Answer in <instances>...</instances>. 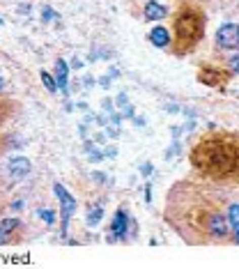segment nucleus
Listing matches in <instances>:
<instances>
[{"label":"nucleus","instance_id":"obj_8","mask_svg":"<svg viewBox=\"0 0 239 269\" xmlns=\"http://www.w3.org/2000/svg\"><path fill=\"white\" fill-rule=\"evenodd\" d=\"M10 173L14 175V177H23V175H28L30 173V164H28V159H12V164H10Z\"/></svg>","mask_w":239,"mask_h":269},{"label":"nucleus","instance_id":"obj_15","mask_svg":"<svg viewBox=\"0 0 239 269\" xmlns=\"http://www.w3.org/2000/svg\"><path fill=\"white\" fill-rule=\"evenodd\" d=\"M230 69H232V71H239V55H234V58L230 60Z\"/></svg>","mask_w":239,"mask_h":269},{"label":"nucleus","instance_id":"obj_10","mask_svg":"<svg viewBox=\"0 0 239 269\" xmlns=\"http://www.w3.org/2000/svg\"><path fill=\"white\" fill-rule=\"evenodd\" d=\"M228 223L234 230V242L239 244V205H230L228 209Z\"/></svg>","mask_w":239,"mask_h":269},{"label":"nucleus","instance_id":"obj_17","mask_svg":"<svg viewBox=\"0 0 239 269\" xmlns=\"http://www.w3.org/2000/svg\"><path fill=\"white\" fill-rule=\"evenodd\" d=\"M140 173H143V175H149V173H152V166H149V164H145L143 168H140Z\"/></svg>","mask_w":239,"mask_h":269},{"label":"nucleus","instance_id":"obj_6","mask_svg":"<svg viewBox=\"0 0 239 269\" xmlns=\"http://www.w3.org/2000/svg\"><path fill=\"white\" fill-rule=\"evenodd\" d=\"M67 76H69V69H67L65 60H58L55 62V85L60 90H67Z\"/></svg>","mask_w":239,"mask_h":269},{"label":"nucleus","instance_id":"obj_4","mask_svg":"<svg viewBox=\"0 0 239 269\" xmlns=\"http://www.w3.org/2000/svg\"><path fill=\"white\" fill-rule=\"evenodd\" d=\"M207 230H209V235H214V237H223V235L228 233V221H225V216L212 214V216H209Z\"/></svg>","mask_w":239,"mask_h":269},{"label":"nucleus","instance_id":"obj_16","mask_svg":"<svg viewBox=\"0 0 239 269\" xmlns=\"http://www.w3.org/2000/svg\"><path fill=\"white\" fill-rule=\"evenodd\" d=\"M53 19V10L51 7H44V21H51Z\"/></svg>","mask_w":239,"mask_h":269},{"label":"nucleus","instance_id":"obj_11","mask_svg":"<svg viewBox=\"0 0 239 269\" xmlns=\"http://www.w3.org/2000/svg\"><path fill=\"white\" fill-rule=\"evenodd\" d=\"M16 225H19V219H5L0 223V235H7L10 230H14Z\"/></svg>","mask_w":239,"mask_h":269},{"label":"nucleus","instance_id":"obj_12","mask_svg":"<svg viewBox=\"0 0 239 269\" xmlns=\"http://www.w3.org/2000/svg\"><path fill=\"white\" fill-rule=\"evenodd\" d=\"M101 214H104V212H101V207L92 209V212L88 214V225H97V223H99V221H101Z\"/></svg>","mask_w":239,"mask_h":269},{"label":"nucleus","instance_id":"obj_9","mask_svg":"<svg viewBox=\"0 0 239 269\" xmlns=\"http://www.w3.org/2000/svg\"><path fill=\"white\" fill-rule=\"evenodd\" d=\"M166 16V7L159 5V3H147V7H145V19L149 21H159Z\"/></svg>","mask_w":239,"mask_h":269},{"label":"nucleus","instance_id":"obj_2","mask_svg":"<svg viewBox=\"0 0 239 269\" xmlns=\"http://www.w3.org/2000/svg\"><path fill=\"white\" fill-rule=\"evenodd\" d=\"M216 42L223 49H239V25H234V23L221 25L219 32H216Z\"/></svg>","mask_w":239,"mask_h":269},{"label":"nucleus","instance_id":"obj_14","mask_svg":"<svg viewBox=\"0 0 239 269\" xmlns=\"http://www.w3.org/2000/svg\"><path fill=\"white\" fill-rule=\"evenodd\" d=\"M42 81H44V85H46V90H51V92H53L55 88H58V85H55V81L51 79L49 74H46V71H42Z\"/></svg>","mask_w":239,"mask_h":269},{"label":"nucleus","instance_id":"obj_13","mask_svg":"<svg viewBox=\"0 0 239 269\" xmlns=\"http://www.w3.org/2000/svg\"><path fill=\"white\" fill-rule=\"evenodd\" d=\"M37 214H39L42 219H44L49 225H51V223H55V214H53V212H49V209H39Z\"/></svg>","mask_w":239,"mask_h":269},{"label":"nucleus","instance_id":"obj_18","mask_svg":"<svg viewBox=\"0 0 239 269\" xmlns=\"http://www.w3.org/2000/svg\"><path fill=\"white\" fill-rule=\"evenodd\" d=\"M0 88H3V81H0Z\"/></svg>","mask_w":239,"mask_h":269},{"label":"nucleus","instance_id":"obj_7","mask_svg":"<svg viewBox=\"0 0 239 269\" xmlns=\"http://www.w3.org/2000/svg\"><path fill=\"white\" fill-rule=\"evenodd\" d=\"M110 233H113L115 237H125V235H127V214L122 212V209L115 214L113 225H110Z\"/></svg>","mask_w":239,"mask_h":269},{"label":"nucleus","instance_id":"obj_3","mask_svg":"<svg viewBox=\"0 0 239 269\" xmlns=\"http://www.w3.org/2000/svg\"><path fill=\"white\" fill-rule=\"evenodd\" d=\"M177 28H179V37L184 40V37L189 35H195V32H200V23L195 16H184V19L177 21Z\"/></svg>","mask_w":239,"mask_h":269},{"label":"nucleus","instance_id":"obj_5","mask_svg":"<svg viewBox=\"0 0 239 269\" xmlns=\"http://www.w3.org/2000/svg\"><path fill=\"white\" fill-rule=\"evenodd\" d=\"M149 42L154 46H159V49H164V46L170 44V35H168V30L161 28V25H156L152 32H149Z\"/></svg>","mask_w":239,"mask_h":269},{"label":"nucleus","instance_id":"obj_1","mask_svg":"<svg viewBox=\"0 0 239 269\" xmlns=\"http://www.w3.org/2000/svg\"><path fill=\"white\" fill-rule=\"evenodd\" d=\"M53 191L60 198V207H62V235H67V230H69V219H71V214H74V209H76V200L71 198V194L62 184H55Z\"/></svg>","mask_w":239,"mask_h":269}]
</instances>
